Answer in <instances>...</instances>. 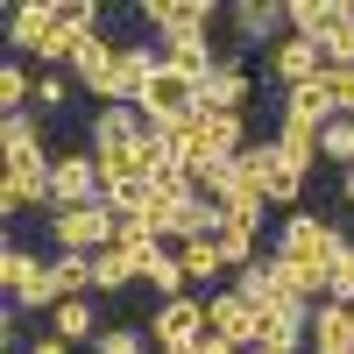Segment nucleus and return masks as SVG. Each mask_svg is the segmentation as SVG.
<instances>
[{"label":"nucleus","instance_id":"obj_1","mask_svg":"<svg viewBox=\"0 0 354 354\" xmlns=\"http://www.w3.org/2000/svg\"><path fill=\"white\" fill-rule=\"evenodd\" d=\"M333 241H340V227L326 220H312V213H290L283 234H277V262L290 277H305L319 298H326V270H333Z\"/></svg>","mask_w":354,"mask_h":354},{"label":"nucleus","instance_id":"obj_2","mask_svg":"<svg viewBox=\"0 0 354 354\" xmlns=\"http://www.w3.org/2000/svg\"><path fill=\"white\" fill-rule=\"evenodd\" d=\"M8 36H15V50H36L43 64H71V50H78V36L57 21V0H28V8H8Z\"/></svg>","mask_w":354,"mask_h":354},{"label":"nucleus","instance_id":"obj_3","mask_svg":"<svg viewBox=\"0 0 354 354\" xmlns=\"http://www.w3.org/2000/svg\"><path fill=\"white\" fill-rule=\"evenodd\" d=\"M78 205H106V177H100L93 149H71L50 163V213H78Z\"/></svg>","mask_w":354,"mask_h":354},{"label":"nucleus","instance_id":"obj_4","mask_svg":"<svg viewBox=\"0 0 354 354\" xmlns=\"http://www.w3.org/2000/svg\"><path fill=\"white\" fill-rule=\"evenodd\" d=\"M149 333H156V347H163V354H192L205 333H213V319H205V298H192V290H185V298H163V305H156V319H149Z\"/></svg>","mask_w":354,"mask_h":354},{"label":"nucleus","instance_id":"obj_5","mask_svg":"<svg viewBox=\"0 0 354 354\" xmlns=\"http://www.w3.org/2000/svg\"><path fill=\"white\" fill-rule=\"evenodd\" d=\"M50 241H57V255H100V248H113V213L106 205L50 213Z\"/></svg>","mask_w":354,"mask_h":354},{"label":"nucleus","instance_id":"obj_6","mask_svg":"<svg viewBox=\"0 0 354 354\" xmlns=\"http://www.w3.org/2000/svg\"><path fill=\"white\" fill-rule=\"evenodd\" d=\"M205 319H213V333H220V340H234L241 354H255V347H262V319H270V312L248 305L241 290L227 283V290H213V298H205Z\"/></svg>","mask_w":354,"mask_h":354},{"label":"nucleus","instance_id":"obj_7","mask_svg":"<svg viewBox=\"0 0 354 354\" xmlns=\"http://www.w3.org/2000/svg\"><path fill=\"white\" fill-rule=\"evenodd\" d=\"M0 156H8V177L50 185V149H43V128L28 121V113H8V128H0Z\"/></svg>","mask_w":354,"mask_h":354},{"label":"nucleus","instance_id":"obj_8","mask_svg":"<svg viewBox=\"0 0 354 354\" xmlns=\"http://www.w3.org/2000/svg\"><path fill=\"white\" fill-rule=\"evenodd\" d=\"M142 113H149L156 128H185L192 113H198V78H185V71H156L149 78V93H142Z\"/></svg>","mask_w":354,"mask_h":354},{"label":"nucleus","instance_id":"obj_9","mask_svg":"<svg viewBox=\"0 0 354 354\" xmlns=\"http://www.w3.org/2000/svg\"><path fill=\"white\" fill-rule=\"evenodd\" d=\"M248 170L262 177V198H270V205H290V198H305V170H298V163H290V156L277 149V135L248 149Z\"/></svg>","mask_w":354,"mask_h":354},{"label":"nucleus","instance_id":"obj_10","mask_svg":"<svg viewBox=\"0 0 354 354\" xmlns=\"http://www.w3.org/2000/svg\"><path fill=\"white\" fill-rule=\"evenodd\" d=\"M156 57H163L170 71H185V78H198V85H205V78H213V71L227 64V57L213 50V36H205V28H198V36H163V43H156Z\"/></svg>","mask_w":354,"mask_h":354},{"label":"nucleus","instance_id":"obj_11","mask_svg":"<svg viewBox=\"0 0 354 354\" xmlns=\"http://www.w3.org/2000/svg\"><path fill=\"white\" fill-rule=\"evenodd\" d=\"M319 71H326V57H319V43H305V36H290V43H277V50H270V78L283 85V93L312 85Z\"/></svg>","mask_w":354,"mask_h":354},{"label":"nucleus","instance_id":"obj_12","mask_svg":"<svg viewBox=\"0 0 354 354\" xmlns=\"http://www.w3.org/2000/svg\"><path fill=\"white\" fill-rule=\"evenodd\" d=\"M319 57H326L333 71H347L354 64V0H326V15H319Z\"/></svg>","mask_w":354,"mask_h":354},{"label":"nucleus","instance_id":"obj_13","mask_svg":"<svg viewBox=\"0 0 354 354\" xmlns=\"http://www.w3.org/2000/svg\"><path fill=\"white\" fill-rule=\"evenodd\" d=\"M142 21L163 28V36H198V28L213 21V8H205V0H142Z\"/></svg>","mask_w":354,"mask_h":354},{"label":"nucleus","instance_id":"obj_14","mask_svg":"<svg viewBox=\"0 0 354 354\" xmlns=\"http://www.w3.org/2000/svg\"><path fill=\"white\" fill-rule=\"evenodd\" d=\"M248 93H255V78L241 71V57H227V64H220L213 78L198 85V106H220V113H241V106H248Z\"/></svg>","mask_w":354,"mask_h":354},{"label":"nucleus","instance_id":"obj_15","mask_svg":"<svg viewBox=\"0 0 354 354\" xmlns=\"http://www.w3.org/2000/svg\"><path fill=\"white\" fill-rule=\"evenodd\" d=\"M312 354H354V305H319L312 312Z\"/></svg>","mask_w":354,"mask_h":354},{"label":"nucleus","instance_id":"obj_16","mask_svg":"<svg viewBox=\"0 0 354 354\" xmlns=\"http://www.w3.org/2000/svg\"><path fill=\"white\" fill-rule=\"evenodd\" d=\"M283 113H290V121H312V128L340 121V106H333V85H326V71H319L312 85H298V93H283Z\"/></svg>","mask_w":354,"mask_h":354},{"label":"nucleus","instance_id":"obj_17","mask_svg":"<svg viewBox=\"0 0 354 354\" xmlns=\"http://www.w3.org/2000/svg\"><path fill=\"white\" fill-rule=\"evenodd\" d=\"M64 71L85 85V93H100L106 71H113V43H106V36H78V50H71V64H64Z\"/></svg>","mask_w":354,"mask_h":354},{"label":"nucleus","instance_id":"obj_18","mask_svg":"<svg viewBox=\"0 0 354 354\" xmlns=\"http://www.w3.org/2000/svg\"><path fill=\"white\" fill-rule=\"evenodd\" d=\"M283 21L290 15L277 8V0H241V8H234V36H241V43H270Z\"/></svg>","mask_w":354,"mask_h":354},{"label":"nucleus","instance_id":"obj_19","mask_svg":"<svg viewBox=\"0 0 354 354\" xmlns=\"http://www.w3.org/2000/svg\"><path fill=\"white\" fill-rule=\"evenodd\" d=\"M50 333H57V340H100L106 326H100V312H93V298H64V305L50 312Z\"/></svg>","mask_w":354,"mask_h":354},{"label":"nucleus","instance_id":"obj_20","mask_svg":"<svg viewBox=\"0 0 354 354\" xmlns=\"http://www.w3.org/2000/svg\"><path fill=\"white\" fill-rule=\"evenodd\" d=\"M312 340V312H270L262 319V347L270 354H298Z\"/></svg>","mask_w":354,"mask_h":354},{"label":"nucleus","instance_id":"obj_21","mask_svg":"<svg viewBox=\"0 0 354 354\" xmlns=\"http://www.w3.org/2000/svg\"><path fill=\"white\" fill-rule=\"evenodd\" d=\"M177 262H185V277H192V283H220V277H227V255H220L213 234L185 241V248H177Z\"/></svg>","mask_w":354,"mask_h":354},{"label":"nucleus","instance_id":"obj_22","mask_svg":"<svg viewBox=\"0 0 354 354\" xmlns=\"http://www.w3.org/2000/svg\"><path fill=\"white\" fill-rule=\"evenodd\" d=\"M220 255H227V270H248V262H262V234L255 227H241V220H220Z\"/></svg>","mask_w":354,"mask_h":354},{"label":"nucleus","instance_id":"obj_23","mask_svg":"<svg viewBox=\"0 0 354 354\" xmlns=\"http://www.w3.org/2000/svg\"><path fill=\"white\" fill-rule=\"evenodd\" d=\"M50 277H57V305L93 298V255H50Z\"/></svg>","mask_w":354,"mask_h":354},{"label":"nucleus","instance_id":"obj_24","mask_svg":"<svg viewBox=\"0 0 354 354\" xmlns=\"http://www.w3.org/2000/svg\"><path fill=\"white\" fill-rule=\"evenodd\" d=\"M319 135H326V128H312V121H290V113H283V128H277V149H283L290 163H298V170H312V156H319Z\"/></svg>","mask_w":354,"mask_h":354},{"label":"nucleus","instance_id":"obj_25","mask_svg":"<svg viewBox=\"0 0 354 354\" xmlns=\"http://www.w3.org/2000/svg\"><path fill=\"white\" fill-rule=\"evenodd\" d=\"M142 270H135V255L128 248H100L93 255V290H128Z\"/></svg>","mask_w":354,"mask_h":354},{"label":"nucleus","instance_id":"obj_26","mask_svg":"<svg viewBox=\"0 0 354 354\" xmlns=\"http://www.w3.org/2000/svg\"><path fill=\"white\" fill-rule=\"evenodd\" d=\"M326 298H333V305H354V241H347V234L333 241V270H326Z\"/></svg>","mask_w":354,"mask_h":354},{"label":"nucleus","instance_id":"obj_27","mask_svg":"<svg viewBox=\"0 0 354 354\" xmlns=\"http://www.w3.org/2000/svg\"><path fill=\"white\" fill-rule=\"evenodd\" d=\"M142 283L163 290V298H185V290H192V277H185V262H177V255H156L149 270H142Z\"/></svg>","mask_w":354,"mask_h":354},{"label":"nucleus","instance_id":"obj_28","mask_svg":"<svg viewBox=\"0 0 354 354\" xmlns=\"http://www.w3.org/2000/svg\"><path fill=\"white\" fill-rule=\"evenodd\" d=\"M319 156H333L354 170V121H326V135H319Z\"/></svg>","mask_w":354,"mask_h":354},{"label":"nucleus","instance_id":"obj_29","mask_svg":"<svg viewBox=\"0 0 354 354\" xmlns=\"http://www.w3.org/2000/svg\"><path fill=\"white\" fill-rule=\"evenodd\" d=\"M57 21H64L71 36H100V8L93 0H57Z\"/></svg>","mask_w":354,"mask_h":354},{"label":"nucleus","instance_id":"obj_30","mask_svg":"<svg viewBox=\"0 0 354 354\" xmlns=\"http://www.w3.org/2000/svg\"><path fill=\"white\" fill-rule=\"evenodd\" d=\"M28 93H36V85H28V71H21V64H0V106L21 113V106H28Z\"/></svg>","mask_w":354,"mask_h":354},{"label":"nucleus","instance_id":"obj_31","mask_svg":"<svg viewBox=\"0 0 354 354\" xmlns=\"http://www.w3.org/2000/svg\"><path fill=\"white\" fill-rule=\"evenodd\" d=\"M283 15H290V28L312 43V36H319V15H326V0H283Z\"/></svg>","mask_w":354,"mask_h":354},{"label":"nucleus","instance_id":"obj_32","mask_svg":"<svg viewBox=\"0 0 354 354\" xmlns=\"http://www.w3.org/2000/svg\"><path fill=\"white\" fill-rule=\"evenodd\" d=\"M71 85H78L71 71H43V78H36V106H64V100H71Z\"/></svg>","mask_w":354,"mask_h":354},{"label":"nucleus","instance_id":"obj_33","mask_svg":"<svg viewBox=\"0 0 354 354\" xmlns=\"http://www.w3.org/2000/svg\"><path fill=\"white\" fill-rule=\"evenodd\" d=\"M93 354H142V333H135V326H106V333L93 340Z\"/></svg>","mask_w":354,"mask_h":354},{"label":"nucleus","instance_id":"obj_34","mask_svg":"<svg viewBox=\"0 0 354 354\" xmlns=\"http://www.w3.org/2000/svg\"><path fill=\"white\" fill-rule=\"evenodd\" d=\"M326 85H333V106H340V121H354V64H347V71H333V64H326Z\"/></svg>","mask_w":354,"mask_h":354},{"label":"nucleus","instance_id":"obj_35","mask_svg":"<svg viewBox=\"0 0 354 354\" xmlns=\"http://www.w3.org/2000/svg\"><path fill=\"white\" fill-rule=\"evenodd\" d=\"M192 354H241V347H234V340H220V333H205V340H198Z\"/></svg>","mask_w":354,"mask_h":354},{"label":"nucleus","instance_id":"obj_36","mask_svg":"<svg viewBox=\"0 0 354 354\" xmlns=\"http://www.w3.org/2000/svg\"><path fill=\"white\" fill-rule=\"evenodd\" d=\"M28 354H71V340H57V333H50V340H36V347H28Z\"/></svg>","mask_w":354,"mask_h":354},{"label":"nucleus","instance_id":"obj_37","mask_svg":"<svg viewBox=\"0 0 354 354\" xmlns=\"http://www.w3.org/2000/svg\"><path fill=\"white\" fill-rule=\"evenodd\" d=\"M340 198H347V205H354V170H347V185H340Z\"/></svg>","mask_w":354,"mask_h":354},{"label":"nucleus","instance_id":"obj_38","mask_svg":"<svg viewBox=\"0 0 354 354\" xmlns=\"http://www.w3.org/2000/svg\"><path fill=\"white\" fill-rule=\"evenodd\" d=\"M255 354H270V347H255Z\"/></svg>","mask_w":354,"mask_h":354}]
</instances>
